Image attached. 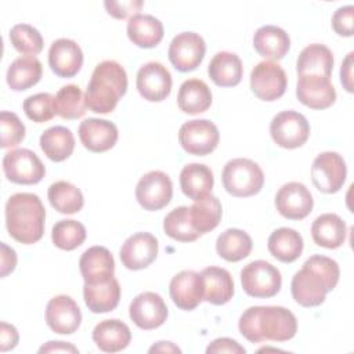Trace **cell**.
<instances>
[{"instance_id":"cell-1","label":"cell","mask_w":354,"mask_h":354,"mask_svg":"<svg viewBox=\"0 0 354 354\" xmlns=\"http://www.w3.org/2000/svg\"><path fill=\"white\" fill-rule=\"evenodd\" d=\"M238 328L250 343L286 342L295 337L297 319L282 306H253L242 313Z\"/></svg>"},{"instance_id":"cell-2","label":"cell","mask_w":354,"mask_h":354,"mask_svg":"<svg viewBox=\"0 0 354 354\" xmlns=\"http://www.w3.org/2000/svg\"><path fill=\"white\" fill-rule=\"evenodd\" d=\"M340 270L337 263L326 256L308 257L290 282V292L296 303L303 307H317L326 299L339 282Z\"/></svg>"},{"instance_id":"cell-3","label":"cell","mask_w":354,"mask_h":354,"mask_svg":"<svg viewBox=\"0 0 354 354\" xmlns=\"http://www.w3.org/2000/svg\"><path fill=\"white\" fill-rule=\"evenodd\" d=\"M46 209L36 194L18 192L6 203V225L17 242L32 245L44 234Z\"/></svg>"},{"instance_id":"cell-4","label":"cell","mask_w":354,"mask_h":354,"mask_svg":"<svg viewBox=\"0 0 354 354\" xmlns=\"http://www.w3.org/2000/svg\"><path fill=\"white\" fill-rule=\"evenodd\" d=\"M126 91L127 75L124 68L116 61L105 59L93 71L84 94L86 106L95 113H109Z\"/></svg>"},{"instance_id":"cell-5","label":"cell","mask_w":354,"mask_h":354,"mask_svg":"<svg viewBox=\"0 0 354 354\" xmlns=\"http://www.w3.org/2000/svg\"><path fill=\"white\" fill-rule=\"evenodd\" d=\"M221 178L225 191L238 198H248L259 194L264 184V173L261 167L248 158L228 160L224 166Z\"/></svg>"},{"instance_id":"cell-6","label":"cell","mask_w":354,"mask_h":354,"mask_svg":"<svg viewBox=\"0 0 354 354\" xmlns=\"http://www.w3.org/2000/svg\"><path fill=\"white\" fill-rule=\"evenodd\" d=\"M241 282L246 295L268 299L281 290L282 277L279 270L266 260H254L241 271Z\"/></svg>"},{"instance_id":"cell-7","label":"cell","mask_w":354,"mask_h":354,"mask_svg":"<svg viewBox=\"0 0 354 354\" xmlns=\"http://www.w3.org/2000/svg\"><path fill=\"white\" fill-rule=\"evenodd\" d=\"M3 171L7 180L11 183L32 185L43 180L46 167L33 151L18 148L4 155Z\"/></svg>"},{"instance_id":"cell-8","label":"cell","mask_w":354,"mask_h":354,"mask_svg":"<svg viewBox=\"0 0 354 354\" xmlns=\"http://www.w3.org/2000/svg\"><path fill=\"white\" fill-rule=\"evenodd\" d=\"M270 134L278 147L295 149L306 144L310 136L307 119L296 111H282L270 123Z\"/></svg>"},{"instance_id":"cell-9","label":"cell","mask_w":354,"mask_h":354,"mask_svg":"<svg viewBox=\"0 0 354 354\" xmlns=\"http://www.w3.org/2000/svg\"><path fill=\"white\" fill-rule=\"evenodd\" d=\"M178 141L185 152L205 156L217 148L220 133L213 122L207 119H194L185 122L180 127Z\"/></svg>"},{"instance_id":"cell-10","label":"cell","mask_w":354,"mask_h":354,"mask_svg":"<svg viewBox=\"0 0 354 354\" xmlns=\"http://www.w3.org/2000/svg\"><path fill=\"white\" fill-rule=\"evenodd\" d=\"M347 176V166L342 155L326 151L319 153L311 166V180L315 188L324 194L337 192Z\"/></svg>"},{"instance_id":"cell-11","label":"cell","mask_w":354,"mask_h":354,"mask_svg":"<svg viewBox=\"0 0 354 354\" xmlns=\"http://www.w3.org/2000/svg\"><path fill=\"white\" fill-rule=\"evenodd\" d=\"M288 77L274 61H261L250 72V88L263 101H275L285 94Z\"/></svg>"},{"instance_id":"cell-12","label":"cell","mask_w":354,"mask_h":354,"mask_svg":"<svg viewBox=\"0 0 354 354\" xmlns=\"http://www.w3.org/2000/svg\"><path fill=\"white\" fill-rule=\"evenodd\" d=\"M173 196V183L170 177L160 171L152 170L144 174L136 187V199L141 207L149 212L160 210Z\"/></svg>"},{"instance_id":"cell-13","label":"cell","mask_w":354,"mask_h":354,"mask_svg":"<svg viewBox=\"0 0 354 354\" xmlns=\"http://www.w3.org/2000/svg\"><path fill=\"white\" fill-rule=\"evenodd\" d=\"M206 44L203 37L195 32H183L170 41L167 55L171 65L180 72H191L203 61Z\"/></svg>"},{"instance_id":"cell-14","label":"cell","mask_w":354,"mask_h":354,"mask_svg":"<svg viewBox=\"0 0 354 354\" xmlns=\"http://www.w3.org/2000/svg\"><path fill=\"white\" fill-rule=\"evenodd\" d=\"M171 75L169 69L156 61L144 64L136 77V86L140 95L151 102H160L170 95Z\"/></svg>"},{"instance_id":"cell-15","label":"cell","mask_w":354,"mask_h":354,"mask_svg":"<svg viewBox=\"0 0 354 354\" xmlns=\"http://www.w3.org/2000/svg\"><path fill=\"white\" fill-rule=\"evenodd\" d=\"M314 206V199L308 188L297 181L283 184L275 195V207L278 213L289 220H301L307 217Z\"/></svg>"},{"instance_id":"cell-16","label":"cell","mask_w":354,"mask_h":354,"mask_svg":"<svg viewBox=\"0 0 354 354\" xmlns=\"http://www.w3.org/2000/svg\"><path fill=\"white\" fill-rule=\"evenodd\" d=\"M129 315L140 329L151 330L165 324L167 318V306L160 295L155 292H142L130 303Z\"/></svg>"},{"instance_id":"cell-17","label":"cell","mask_w":354,"mask_h":354,"mask_svg":"<svg viewBox=\"0 0 354 354\" xmlns=\"http://www.w3.org/2000/svg\"><path fill=\"white\" fill-rule=\"evenodd\" d=\"M158 239L149 232H136L122 245L119 256L127 270L138 271L147 268L158 256Z\"/></svg>"},{"instance_id":"cell-18","label":"cell","mask_w":354,"mask_h":354,"mask_svg":"<svg viewBox=\"0 0 354 354\" xmlns=\"http://www.w3.org/2000/svg\"><path fill=\"white\" fill-rule=\"evenodd\" d=\"M46 322L55 333L72 335L80 326L82 313L71 296L58 295L47 303Z\"/></svg>"},{"instance_id":"cell-19","label":"cell","mask_w":354,"mask_h":354,"mask_svg":"<svg viewBox=\"0 0 354 354\" xmlns=\"http://www.w3.org/2000/svg\"><path fill=\"white\" fill-rule=\"evenodd\" d=\"M297 100L311 109H326L336 101V90L330 77L301 75L296 86Z\"/></svg>"},{"instance_id":"cell-20","label":"cell","mask_w":354,"mask_h":354,"mask_svg":"<svg viewBox=\"0 0 354 354\" xmlns=\"http://www.w3.org/2000/svg\"><path fill=\"white\" fill-rule=\"evenodd\" d=\"M169 293L173 303L185 311H191L203 300V283L199 272L184 270L176 274L169 285Z\"/></svg>"},{"instance_id":"cell-21","label":"cell","mask_w":354,"mask_h":354,"mask_svg":"<svg viewBox=\"0 0 354 354\" xmlns=\"http://www.w3.org/2000/svg\"><path fill=\"white\" fill-rule=\"evenodd\" d=\"M48 65L57 76L73 77L83 65V51L75 40L57 39L48 50Z\"/></svg>"},{"instance_id":"cell-22","label":"cell","mask_w":354,"mask_h":354,"mask_svg":"<svg viewBox=\"0 0 354 354\" xmlns=\"http://www.w3.org/2000/svg\"><path fill=\"white\" fill-rule=\"evenodd\" d=\"M77 133L83 147L97 153L113 148L119 137L115 123L98 118L84 119L80 123Z\"/></svg>"},{"instance_id":"cell-23","label":"cell","mask_w":354,"mask_h":354,"mask_svg":"<svg viewBox=\"0 0 354 354\" xmlns=\"http://www.w3.org/2000/svg\"><path fill=\"white\" fill-rule=\"evenodd\" d=\"M79 270L86 283L105 282L113 277L115 260L106 248L91 246L80 256Z\"/></svg>"},{"instance_id":"cell-24","label":"cell","mask_w":354,"mask_h":354,"mask_svg":"<svg viewBox=\"0 0 354 354\" xmlns=\"http://www.w3.org/2000/svg\"><path fill=\"white\" fill-rule=\"evenodd\" d=\"M201 277L205 301L214 306H223L232 299L234 279L225 268L210 266L202 270Z\"/></svg>"},{"instance_id":"cell-25","label":"cell","mask_w":354,"mask_h":354,"mask_svg":"<svg viewBox=\"0 0 354 354\" xmlns=\"http://www.w3.org/2000/svg\"><path fill=\"white\" fill-rule=\"evenodd\" d=\"M254 50L268 61L282 59L290 47L289 35L279 26H260L253 36Z\"/></svg>"},{"instance_id":"cell-26","label":"cell","mask_w":354,"mask_h":354,"mask_svg":"<svg viewBox=\"0 0 354 354\" xmlns=\"http://www.w3.org/2000/svg\"><path fill=\"white\" fill-rule=\"evenodd\" d=\"M214 184L213 171L203 163H188L180 173V187L185 196L201 201L212 194Z\"/></svg>"},{"instance_id":"cell-27","label":"cell","mask_w":354,"mask_h":354,"mask_svg":"<svg viewBox=\"0 0 354 354\" xmlns=\"http://www.w3.org/2000/svg\"><path fill=\"white\" fill-rule=\"evenodd\" d=\"M93 340L100 350L105 353H118L129 346L131 332L120 319H104L93 329Z\"/></svg>"},{"instance_id":"cell-28","label":"cell","mask_w":354,"mask_h":354,"mask_svg":"<svg viewBox=\"0 0 354 354\" xmlns=\"http://www.w3.org/2000/svg\"><path fill=\"white\" fill-rule=\"evenodd\" d=\"M84 303L93 313H109L116 308L120 300V285L116 278L100 283H86L83 286Z\"/></svg>"},{"instance_id":"cell-29","label":"cell","mask_w":354,"mask_h":354,"mask_svg":"<svg viewBox=\"0 0 354 354\" xmlns=\"http://www.w3.org/2000/svg\"><path fill=\"white\" fill-rule=\"evenodd\" d=\"M346 223L335 213L321 214L313 221L311 236L318 246L326 249L340 248L346 241Z\"/></svg>"},{"instance_id":"cell-30","label":"cell","mask_w":354,"mask_h":354,"mask_svg":"<svg viewBox=\"0 0 354 354\" xmlns=\"http://www.w3.org/2000/svg\"><path fill=\"white\" fill-rule=\"evenodd\" d=\"M165 35L162 22L149 14H137L127 22V36L133 44L141 48L158 46Z\"/></svg>"},{"instance_id":"cell-31","label":"cell","mask_w":354,"mask_h":354,"mask_svg":"<svg viewBox=\"0 0 354 354\" xmlns=\"http://www.w3.org/2000/svg\"><path fill=\"white\" fill-rule=\"evenodd\" d=\"M207 73L216 86L234 87L239 84L243 75L242 61L235 53L220 51L212 58Z\"/></svg>"},{"instance_id":"cell-32","label":"cell","mask_w":354,"mask_h":354,"mask_svg":"<svg viewBox=\"0 0 354 354\" xmlns=\"http://www.w3.org/2000/svg\"><path fill=\"white\" fill-rule=\"evenodd\" d=\"M297 75H318L330 77L333 69V54L329 47L319 43L308 44L301 50L296 64Z\"/></svg>"},{"instance_id":"cell-33","label":"cell","mask_w":354,"mask_h":354,"mask_svg":"<svg viewBox=\"0 0 354 354\" xmlns=\"http://www.w3.org/2000/svg\"><path fill=\"white\" fill-rule=\"evenodd\" d=\"M43 75L41 62L32 55L15 58L7 69V84L14 91H24L39 83Z\"/></svg>"},{"instance_id":"cell-34","label":"cell","mask_w":354,"mask_h":354,"mask_svg":"<svg viewBox=\"0 0 354 354\" xmlns=\"http://www.w3.org/2000/svg\"><path fill=\"white\" fill-rule=\"evenodd\" d=\"M180 111L188 115H198L207 111L212 105V91L201 79H188L183 82L177 94Z\"/></svg>"},{"instance_id":"cell-35","label":"cell","mask_w":354,"mask_h":354,"mask_svg":"<svg viewBox=\"0 0 354 354\" xmlns=\"http://www.w3.org/2000/svg\"><path fill=\"white\" fill-rule=\"evenodd\" d=\"M303 245L301 235L288 227H281L271 232L267 242L268 252L282 263H293L297 260L303 252Z\"/></svg>"},{"instance_id":"cell-36","label":"cell","mask_w":354,"mask_h":354,"mask_svg":"<svg viewBox=\"0 0 354 354\" xmlns=\"http://www.w3.org/2000/svg\"><path fill=\"white\" fill-rule=\"evenodd\" d=\"M40 148L50 160L62 162L75 149L73 133L65 126H53L41 133Z\"/></svg>"},{"instance_id":"cell-37","label":"cell","mask_w":354,"mask_h":354,"mask_svg":"<svg viewBox=\"0 0 354 354\" xmlns=\"http://www.w3.org/2000/svg\"><path fill=\"white\" fill-rule=\"evenodd\" d=\"M253 242L248 232L239 228H228L216 241L217 254L231 263H236L249 256Z\"/></svg>"},{"instance_id":"cell-38","label":"cell","mask_w":354,"mask_h":354,"mask_svg":"<svg viewBox=\"0 0 354 354\" xmlns=\"http://www.w3.org/2000/svg\"><path fill=\"white\" fill-rule=\"evenodd\" d=\"M221 203L218 198L212 194L201 201H195V203L189 206L192 227L201 235L214 230L221 220Z\"/></svg>"},{"instance_id":"cell-39","label":"cell","mask_w":354,"mask_h":354,"mask_svg":"<svg viewBox=\"0 0 354 354\" xmlns=\"http://www.w3.org/2000/svg\"><path fill=\"white\" fill-rule=\"evenodd\" d=\"M51 206L62 214L77 213L83 205L84 198L82 191L69 181H55L48 187L47 192Z\"/></svg>"},{"instance_id":"cell-40","label":"cell","mask_w":354,"mask_h":354,"mask_svg":"<svg viewBox=\"0 0 354 354\" xmlns=\"http://www.w3.org/2000/svg\"><path fill=\"white\" fill-rule=\"evenodd\" d=\"M55 113L62 119L73 120L84 116L86 101L77 84H66L61 87L55 95Z\"/></svg>"},{"instance_id":"cell-41","label":"cell","mask_w":354,"mask_h":354,"mask_svg":"<svg viewBox=\"0 0 354 354\" xmlns=\"http://www.w3.org/2000/svg\"><path fill=\"white\" fill-rule=\"evenodd\" d=\"M163 230L167 236L178 242H192L201 236L192 227L188 206H178L167 213L163 220Z\"/></svg>"},{"instance_id":"cell-42","label":"cell","mask_w":354,"mask_h":354,"mask_svg":"<svg viewBox=\"0 0 354 354\" xmlns=\"http://www.w3.org/2000/svg\"><path fill=\"white\" fill-rule=\"evenodd\" d=\"M53 243L62 250H73L86 239V228L76 220H59L51 231Z\"/></svg>"},{"instance_id":"cell-43","label":"cell","mask_w":354,"mask_h":354,"mask_svg":"<svg viewBox=\"0 0 354 354\" xmlns=\"http://www.w3.org/2000/svg\"><path fill=\"white\" fill-rule=\"evenodd\" d=\"M10 41L21 54L35 57L43 50V37L40 32L29 24L14 25L10 30Z\"/></svg>"},{"instance_id":"cell-44","label":"cell","mask_w":354,"mask_h":354,"mask_svg":"<svg viewBox=\"0 0 354 354\" xmlns=\"http://www.w3.org/2000/svg\"><path fill=\"white\" fill-rule=\"evenodd\" d=\"M55 97L50 93H37L33 95H29L25 98L22 108L25 115L36 122V123H46L54 118L55 113V105H54Z\"/></svg>"},{"instance_id":"cell-45","label":"cell","mask_w":354,"mask_h":354,"mask_svg":"<svg viewBox=\"0 0 354 354\" xmlns=\"http://www.w3.org/2000/svg\"><path fill=\"white\" fill-rule=\"evenodd\" d=\"M0 127H1V148L17 147L25 138V126L21 119L14 112L1 111L0 113Z\"/></svg>"},{"instance_id":"cell-46","label":"cell","mask_w":354,"mask_h":354,"mask_svg":"<svg viewBox=\"0 0 354 354\" xmlns=\"http://www.w3.org/2000/svg\"><path fill=\"white\" fill-rule=\"evenodd\" d=\"M106 12L116 18V19H126L131 18L138 14V11L142 8L144 1L142 0H126V1H115V0H106L104 1Z\"/></svg>"},{"instance_id":"cell-47","label":"cell","mask_w":354,"mask_h":354,"mask_svg":"<svg viewBox=\"0 0 354 354\" xmlns=\"http://www.w3.org/2000/svg\"><path fill=\"white\" fill-rule=\"evenodd\" d=\"M353 15L354 7L351 4L337 8L332 17V28L339 36H351L353 35Z\"/></svg>"},{"instance_id":"cell-48","label":"cell","mask_w":354,"mask_h":354,"mask_svg":"<svg viewBox=\"0 0 354 354\" xmlns=\"http://www.w3.org/2000/svg\"><path fill=\"white\" fill-rule=\"evenodd\" d=\"M207 354H218V353H230V354H243L246 353L245 347H242L236 340L230 337H218L213 340L207 348Z\"/></svg>"},{"instance_id":"cell-49","label":"cell","mask_w":354,"mask_h":354,"mask_svg":"<svg viewBox=\"0 0 354 354\" xmlns=\"http://www.w3.org/2000/svg\"><path fill=\"white\" fill-rule=\"evenodd\" d=\"M18 330L14 325L7 322L0 324V350L7 351L12 350L18 344Z\"/></svg>"},{"instance_id":"cell-50","label":"cell","mask_w":354,"mask_h":354,"mask_svg":"<svg viewBox=\"0 0 354 354\" xmlns=\"http://www.w3.org/2000/svg\"><path fill=\"white\" fill-rule=\"evenodd\" d=\"M17 266V254L15 250L1 242V278L7 277L14 271Z\"/></svg>"},{"instance_id":"cell-51","label":"cell","mask_w":354,"mask_h":354,"mask_svg":"<svg viewBox=\"0 0 354 354\" xmlns=\"http://www.w3.org/2000/svg\"><path fill=\"white\" fill-rule=\"evenodd\" d=\"M353 57H354V53L350 51L346 55L340 68V82L346 88V91L348 93H353Z\"/></svg>"},{"instance_id":"cell-52","label":"cell","mask_w":354,"mask_h":354,"mask_svg":"<svg viewBox=\"0 0 354 354\" xmlns=\"http://www.w3.org/2000/svg\"><path fill=\"white\" fill-rule=\"evenodd\" d=\"M39 353H79V350L68 342H47L39 348Z\"/></svg>"},{"instance_id":"cell-53","label":"cell","mask_w":354,"mask_h":354,"mask_svg":"<svg viewBox=\"0 0 354 354\" xmlns=\"http://www.w3.org/2000/svg\"><path fill=\"white\" fill-rule=\"evenodd\" d=\"M149 353H181V350L171 342H158L148 350Z\"/></svg>"}]
</instances>
